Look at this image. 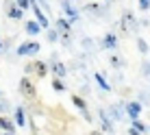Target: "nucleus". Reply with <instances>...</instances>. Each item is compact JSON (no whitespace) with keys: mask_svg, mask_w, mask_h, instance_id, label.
<instances>
[{"mask_svg":"<svg viewBox=\"0 0 150 135\" xmlns=\"http://www.w3.org/2000/svg\"><path fill=\"white\" fill-rule=\"evenodd\" d=\"M18 53L20 55H35V53H39V44H37V41L24 44V46H20V48H18Z\"/></svg>","mask_w":150,"mask_h":135,"instance_id":"f257e3e1","label":"nucleus"},{"mask_svg":"<svg viewBox=\"0 0 150 135\" xmlns=\"http://www.w3.org/2000/svg\"><path fill=\"white\" fill-rule=\"evenodd\" d=\"M57 26H59V33L63 35V44H70V24L65 22V20H61V18H59Z\"/></svg>","mask_w":150,"mask_h":135,"instance_id":"f03ea898","label":"nucleus"},{"mask_svg":"<svg viewBox=\"0 0 150 135\" xmlns=\"http://www.w3.org/2000/svg\"><path fill=\"white\" fill-rule=\"evenodd\" d=\"M20 90H22V94H24V96L35 98V87H33V83H30L28 79H22V83H20Z\"/></svg>","mask_w":150,"mask_h":135,"instance_id":"7ed1b4c3","label":"nucleus"},{"mask_svg":"<svg viewBox=\"0 0 150 135\" xmlns=\"http://www.w3.org/2000/svg\"><path fill=\"white\" fill-rule=\"evenodd\" d=\"M128 113H131V118L133 120H137V116H139V111H142V105L139 102H128Z\"/></svg>","mask_w":150,"mask_h":135,"instance_id":"20e7f679","label":"nucleus"},{"mask_svg":"<svg viewBox=\"0 0 150 135\" xmlns=\"http://www.w3.org/2000/svg\"><path fill=\"white\" fill-rule=\"evenodd\" d=\"M33 11H35V15H37V22H39V24H41L44 28H48V20H46V15L39 11V7H37L35 2H33Z\"/></svg>","mask_w":150,"mask_h":135,"instance_id":"39448f33","label":"nucleus"},{"mask_svg":"<svg viewBox=\"0 0 150 135\" xmlns=\"http://www.w3.org/2000/svg\"><path fill=\"white\" fill-rule=\"evenodd\" d=\"M115 44H117L115 35H113V33H109V35L105 37V48H115Z\"/></svg>","mask_w":150,"mask_h":135,"instance_id":"423d86ee","label":"nucleus"},{"mask_svg":"<svg viewBox=\"0 0 150 135\" xmlns=\"http://www.w3.org/2000/svg\"><path fill=\"white\" fill-rule=\"evenodd\" d=\"M15 122H18V126H24V124H26V120H24V111H22V109H18V111H15Z\"/></svg>","mask_w":150,"mask_h":135,"instance_id":"0eeeda50","label":"nucleus"},{"mask_svg":"<svg viewBox=\"0 0 150 135\" xmlns=\"http://www.w3.org/2000/svg\"><path fill=\"white\" fill-rule=\"evenodd\" d=\"M26 31H28L30 35H37V33H39V24H37V22H28V24H26Z\"/></svg>","mask_w":150,"mask_h":135,"instance_id":"6e6552de","label":"nucleus"},{"mask_svg":"<svg viewBox=\"0 0 150 135\" xmlns=\"http://www.w3.org/2000/svg\"><path fill=\"white\" fill-rule=\"evenodd\" d=\"M0 126H2L7 133H11V131H13V124L9 122V120H4V118H0Z\"/></svg>","mask_w":150,"mask_h":135,"instance_id":"1a4fd4ad","label":"nucleus"},{"mask_svg":"<svg viewBox=\"0 0 150 135\" xmlns=\"http://www.w3.org/2000/svg\"><path fill=\"white\" fill-rule=\"evenodd\" d=\"M96 81H98V85H100V87H102V90H107V92H109V90H111V87H109V83H107L105 79H102V76H100V74H96Z\"/></svg>","mask_w":150,"mask_h":135,"instance_id":"9d476101","label":"nucleus"},{"mask_svg":"<svg viewBox=\"0 0 150 135\" xmlns=\"http://www.w3.org/2000/svg\"><path fill=\"white\" fill-rule=\"evenodd\" d=\"M9 15H11L13 20H20V18H22V11H20V9H15V7H11V9H9Z\"/></svg>","mask_w":150,"mask_h":135,"instance_id":"9b49d317","label":"nucleus"},{"mask_svg":"<svg viewBox=\"0 0 150 135\" xmlns=\"http://www.w3.org/2000/svg\"><path fill=\"white\" fill-rule=\"evenodd\" d=\"M63 7H65V11H68V15H70V18H76V11L70 7V2H68V0H63Z\"/></svg>","mask_w":150,"mask_h":135,"instance_id":"f8f14e48","label":"nucleus"},{"mask_svg":"<svg viewBox=\"0 0 150 135\" xmlns=\"http://www.w3.org/2000/svg\"><path fill=\"white\" fill-rule=\"evenodd\" d=\"M124 24H126V26H131V28H135V20H133V18H131L128 13L124 15Z\"/></svg>","mask_w":150,"mask_h":135,"instance_id":"ddd939ff","label":"nucleus"},{"mask_svg":"<svg viewBox=\"0 0 150 135\" xmlns=\"http://www.w3.org/2000/svg\"><path fill=\"white\" fill-rule=\"evenodd\" d=\"M54 74H57V76H63V74H65V68L61 65V63H57V65H54Z\"/></svg>","mask_w":150,"mask_h":135,"instance_id":"4468645a","label":"nucleus"},{"mask_svg":"<svg viewBox=\"0 0 150 135\" xmlns=\"http://www.w3.org/2000/svg\"><path fill=\"white\" fill-rule=\"evenodd\" d=\"M35 70H37V74H39V76H44V74H46V65H44V63H37V65H35Z\"/></svg>","mask_w":150,"mask_h":135,"instance_id":"2eb2a0df","label":"nucleus"},{"mask_svg":"<svg viewBox=\"0 0 150 135\" xmlns=\"http://www.w3.org/2000/svg\"><path fill=\"white\" fill-rule=\"evenodd\" d=\"M100 120H102V124H105V129H107V131H111V124H109V120H107V116H105V113H100Z\"/></svg>","mask_w":150,"mask_h":135,"instance_id":"dca6fc26","label":"nucleus"},{"mask_svg":"<svg viewBox=\"0 0 150 135\" xmlns=\"http://www.w3.org/2000/svg\"><path fill=\"white\" fill-rule=\"evenodd\" d=\"M139 7L146 11V9H150V0H139Z\"/></svg>","mask_w":150,"mask_h":135,"instance_id":"f3484780","label":"nucleus"},{"mask_svg":"<svg viewBox=\"0 0 150 135\" xmlns=\"http://www.w3.org/2000/svg\"><path fill=\"white\" fill-rule=\"evenodd\" d=\"M74 105H76V107H81V109H85V102H83L79 96H74Z\"/></svg>","mask_w":150,"mask_h":135,"instance_id":"a211bd4d","label":"nucleus"},{"mask_svg":"<svg viewBox=\"0 0 150 135\" xmlns=\"http://www.w3.org/2000/svg\"><path fill=\"white\" fill-rule=\"evenodd\" d=\"M52 87H54L57 92H59V90L63 92V83H61V81H54V83H52Z\"/></svg>","mask_w":150,"mask_h":135,"instance_id":"6ab92c4d","label":"nucleus"},{"mask_svg":"<svg viewBox=\"0 0 150 135\" xmlns=\"http://www.w3.org/2000/svg\"><path fill=\"white\" fill-rule=\"evenodd\" d=\"M18 2H20V9H26L30 4V0H18Z\"/></svg>","mask_w":150,"mask_h":135,"instance_id":"aec40b11","label":"nucleus"},{"mask_svg":"<svg viewBox=\"0 0 150 135\" xmlns=\"http://www.w3.org/2000/svg\"><path fill=\"white\" fill-rule=\"evenodd\" d=\"M146 48H148V46H146V41H144V39H139V50H142V53H146Z\"/></svg>","mask_w":150,"mask_h":135,"instance_id":"412c9836","label":"nucleus"},{"mask_svg":"<svg viewBox=\"0 0 150 135\" xmlns=\"http://www.w3.org/2000/svg\"><path fill=\"white\" fill-rule=\"evenodd\" d=\"M128 133H131V135H142V133L137 131V129H131V131H128Z\"/></svg>","mask_w":150,"mask_h":135,"instance_id":"4be33fe9","label":"nucleus"},{"mask_svg":"<svg viewBox=\"0 0 150 135\" xmlns=\"http://www.w3.org/2000/svg\"><path fill=\"white\" fill-rule=\"evenodd\" d=\"M7 135H9V133H7Z\"/></svg>","mask_w":150,"mask_h":135,"instance_id":"5701e85b","label":"nucleus"}]
</instances>
